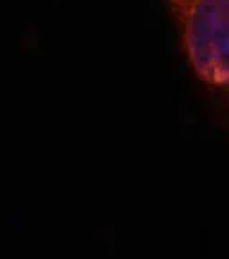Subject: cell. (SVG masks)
<instances>
[{
  "label": "cell",
  "instance_id": "1",
  "mask_svg": "<svg viewBox=\"0 0 229 259\" xmlns=\"http://www.w3.org/2000/svg\"><path fill=\"white\" fill-rule=\"evenodd\" d=\"M192 75L229 136V0H165Z\"/></svg>",
  "mask_w": 229,
  "mask_h": 259
}]
</instances>
